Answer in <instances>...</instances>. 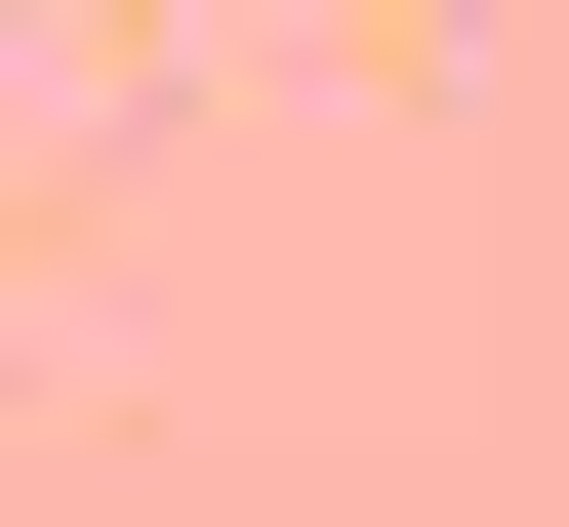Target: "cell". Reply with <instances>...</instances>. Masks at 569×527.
Masks as SVG:
<instances>
[]
</instances>
